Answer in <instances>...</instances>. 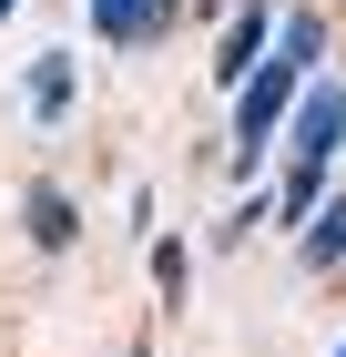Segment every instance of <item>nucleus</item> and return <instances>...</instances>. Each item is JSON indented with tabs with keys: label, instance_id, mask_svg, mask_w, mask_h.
Here are the masks:
<instances>
[{
	"label": "nucleus",
	"instance_id": "nucleus-1",
	"mask_svg": "<svg viewBox=\"0 0 346 357\" xmlns=\"http://www.w3.org/2000/svg\"><path fill=\"white\" fill-rule=\"evenodd\" d=\"M346 143V92L336 82H306V102H295V153H285V184H275V215L306 225L326 204V153Z\"/></svg>",
	"mask_w": 346,
	"mask_h": 357
},
{
	"label": "nucleus",
	"instance_id": "nucleus-2",
	"mask_svg": "<svg viewBox=\"0 0 346 357\" xmlns=\"http://www.w3.org/2000/svg\"><path fill=\"white\" fill-rule=\"evenodd\" d=\"M306 72H316V61L275 41V52H265V61H255V72L235 82V164H255V153L275 143V123L295 112V82H306Z\"/></svg>",
	"mask_w": 346,
	"mask_h": 357
},
{
	"label": "nucleus",
	"instance_id": "nucleus-3",
	"mask_svg": "<svg viewBox=\"0 0 346 357\" xmlns=\"http://www.w3.org/2000/svg\"><path fill=\"white\" fill-rule=\"evenodd\" d=\"M163 21H173V0H92V31H102V41H123V52H133V41H153Z\"/></svg>",
	"mask_w": 346,
	"mask_h": 357
},
{
	"label": "nucleus",
	"instance_id": "nucleus-4",
	"mask_svg": "<svg viewBox=\"0 0 346 357\" xmlns=\"http://www.w3.org/2000/svg\"><path fill=\"white\" fill-rule=\"evenodd\" d=\"M265 41H275V21H265V10H244V21L214 41V72H224V82H244V72L265 61Z\"/></svg>",
	"mask_w": 346,
	"mask_h": 357
},
{
	"label": "nucleus",
	"instance_id": "nucleus-5",
	"mask_svg": "<svg viewBox=\"0 0 346 357\" xmlns=\"http://www.w3.org/2000/svg\"><path fill=\"white\" fill-rule=\"evenodd\" d=\"M336 255H346V194H326V204H316V215H306V266H336Z\"/></svg>",
	"mask_w": 346,
	"mask_h": 357
},
{
	"label": "nucleus",
	"instance_id": "nucleus-6",
	"mask_svg": "<svg viewBox=\"0 0 346 357\" xmlns=\"http://www.w3.org/2000/svg\"><path fill=\"white\" fill-rule=\"evenodd\" d=\"M21 225L41 235V245H72V225H81V215H72V194H52V184H41V194H31V215H21Z\"/></svg>",
	"mask_w": 346,
	"mask_h": 357
},
{
	"label": "nucleus",
	"instance_id": "nucleus-7",
	"mask_svg": "<svg viewBox=\"0 0 346 357\" xmlns=\"http://www.w3.org/2000/svg\"><path fill=\"white\" fill-rule=\"evenodd\" d=\"M61 102H72V61H41V72H31V112H61Z\"/></svg>",
	"mask_w": 346,
	"mask_h": 357
},
{
	"label": "nucleus",
	"instance_id": "nucleus-8",
	"mask_svg": "<svg viewBox=\"0 0 346 357\" xmlns=\"http://www.w3.org/2000/svg\"><path fill=\"white\" fill-rule=\"evenodd\" d=\"M153 275H163V296H184V275H194V255H184V245H153Z\"/></svg>",
	"mask_w": 346,
	"mask_h": 357
},
{
	"label": "nucleus",
	"instance_id": "nucleus-9",
	"mask_svg": "<svg viewBox=\"0 0 346 357\" xmlns=\"http://www.w3.org/2000/svg\"><path fill=\"white\" fill-rule=\"evenodd\" d=\"M0 21H10V0H0Z\"/></svg>",
	"mask_w": 346,
	"mask_h": 357
},
{
	"label": "nucleus",
	"instance_id": "nucleus-10",
	"mask_svg": "<svg viewBox=\"0 0 346 357\" xmlns=\"http://www.w3.org/2000/svg\"><path fill=\"white\" fill-rule=\"evenodd\" d=\"M133 357H143V347H133Z\"/></svg>",
	"mask_w": 346,
	"mask_h": 357
},
{
	"label": "nucleus",
	"instance_id": "nucleus-11",
	"mask_svg": "<svg viewBox=\"0 0 346 357\" xmlns=\"http://www.w3.org/2000/svg\"><path fill=\"white\" fill-rule=\"evenodd\" d=\"M336 357H346V347H336Z\"/></svg>",
	"mask_w": 346,
	"mask_h": 357
}]
</instances>
